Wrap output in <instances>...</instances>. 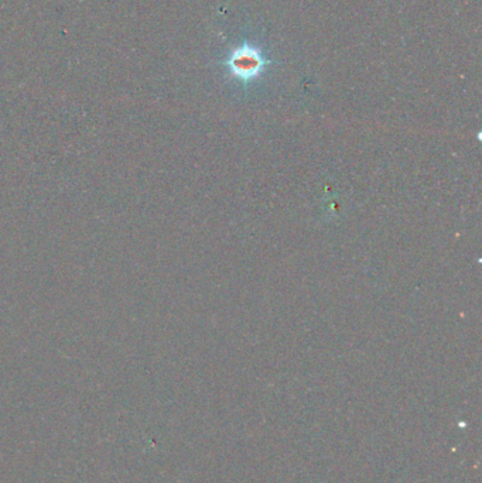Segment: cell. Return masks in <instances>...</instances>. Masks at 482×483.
Returning <instances> with one entry per match:
<instances>
[{
  "label": "cell",
  "mask_w": 482,
  "mask_h": 483,
  "mask_svg": "<svg viewBox=\"0 0 482 483\" xmlns=\"http://www.w3.org/2000/svg\"><path fill=\"white\" fill-rule=\"evenodd\" d=\"M269 64L270 61L265 58L260 49L249 43L235 47L224 61V65L228 68L229 74L244 84H248L263 75Z\"/></svg>",
  "instance_id": "1"
}]
</instances>
